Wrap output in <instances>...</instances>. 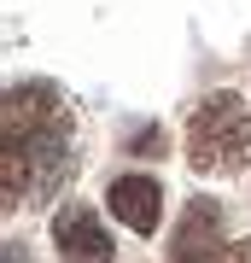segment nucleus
<instances>
[{
    "mask_svg": "<svg viewBox=\"0 0 251 263\" xmlns=\"http://www.w3.org/2000/svg\"><path fill=\"white\" fill-rule=\"evenodd\" d=\"M76 164V111L53 82L29 76L0 100V205L24 211L65 187Z\"/></svg>",
    "mask_w": 251,
    "mask_h": 263,
    "instance_id": "1",
    "label": "nucleus"
},
{
    "mask_svg": "<svg viewBox=\"0 0 251 263\" xmlns=\"http://www.w3.org/2000/svg\"><path fill=\"white\" fill-rule=\"evenodd\" d=\"M187 164L199 176L251 164V105L240 94H210L187 123Z\"/></svg>",
    "mask_w": 251,
    "mask_h": 263,
    "instance_id": "2",
    "label": "nucleus"
},
{
    "mask_svg": "<svg viewBox=\"0 0 251 263\" xmlns=\"http://www.w3.org/2000/svg\"><path fill=\"white\" fill-rule=\"evenodd\" d=\"M53 246H59L65 263H111L117 257L111 252V234H105V222H100V211H88L82 199L53 211Z\"/></svg>",
    "mask_w": 251,
    "mask_h": 263,
    "instance_id": "3",
    "label": "nucleus"
},
{
    "mask_svg": "<svg viewBox=\"0 0 251 263\" xmlns=\"http://www.w3.org/2000/svg\"><path fill=\"white\" fill-rule=\"evenodd\" d=\"M222 257V205L216 199H187L176 234H169V263H216Z\"/></svg>",
    "mask_w": 251,
    "mask_h": 263,
    "instance_id": "4",
    "label": "nucleus"
},
{
    "mask_svg": "<svg viewBox=\"0 0 251 263\" xmlns=\"http://www.w3.org/2000/svg\"><path fill=\"white\" fill-rule=\"evenodd\" d=\"M105 205H111L117 222H129L134 234H158V211H164V187L152 176H117L105 187Z\"/></svg>",
    "mask_w": 251,
    "mask_h": 263,
    "instance_id": "5",
    "label": "nucleus"
}]
</instances>
